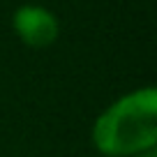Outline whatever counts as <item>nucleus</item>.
Wrapping results in <instances>:
<instances>
[{
    "mask_svg": "<svg viewBox=\"0 0 157 157\" xmlns=\"http://www.w3.org/2000/svg\"><path fill=\"white\" fill-rule=\"evenodd\" d=\"M95 150L102 157H139L157 146V88L143 86L109 104L93 123Z\"/></svg>",
    "mask_w": 157,
    "mask_h": 157,
    "instance_id": "obj_1",
    "label": "nucleus"
},
{
    "mask_svg": "<svg viewBox=\"0 0 157 157\" xmlns=\"http://www.w3.org/2000/svg\"><path fill=\"white\" fill-rule=\"evenodd\" d=\"M12 25L19 39L30 49L51 46L60 35V23L56 14L39 5H21L12 16Z\"/></svg>",
    "mask_w": 157,
    "mask_h": 157,
    "instance_id": "obj_2",
    "label": "nucleus"
}]
</instances>
